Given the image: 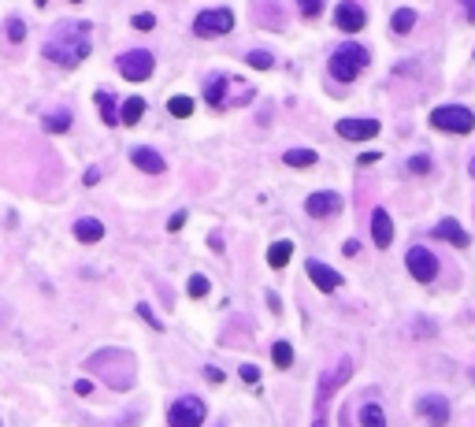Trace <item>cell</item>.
Masks as SVG:
<instances>
[{
	"label": "cell",
	"instance_id": "10",
	"mask_svg": "<svg viewBox=\"0 0 475 427\" xmlns=\"http://www.w3.org/2000/svg\"><path fill=\"white\" fill-rule=\"evenodd\" d=\"M334 23H338V30H345V34H356V30H364V23H368V15H364V8L356 4V0H342V4L334 8Z\"/></svg>",
	"mask_w": 475,
	"mask_h": 427
},
{
	"label": "cell",
	"instance_id": "16",
	"mask_svg": "<svg viewBox=\"0 0 475 427\" xmlns=\"http://www.w3.org/2000/svg\"><path fill=\"white\" fill-rule=\"evenodd\" d=\"M130 160H134V168H141L145 175H163V157L157 149H145V145H138V149H130Z\"/></svg>",
	"mask_w": 475,
	"mask_h": 427
},
{
	"label": "cell",
	"instance_id": "3",
	"mask_svg": "<svg viewBox=\"0 0 475 427\" xmlns=\"http://www.w3.org/2000/svg\"><path fill=\"white\" fill-rule=\"evenodd\" d=\"M253 93H257V89L245 86L242 78H212V82H208V89H205L208 104H212L216 112H223V108H238V104H249Z\"/></svg>",
	"mask_w": 475,
	"mask_h": 427
},
{
	"label": "cell",
	"instance_id": "23",
	"mask_svg": "<svg viewBox=\"0 0 475 427\" xmlns=\"http://www.w3.org/2000/svg\"><path fill=\"white\" fill-rule=\"evenodd\" d=\"M141 115H145V101H141V97H130V101L119 108V123H126V126L141 123Z\"/></svg>",
	"mask_w": 475,
	"mask_h": 427
},
{
	"label": "cell",
	"instance_id": "34",
	"mask_svg": "<svg viewBox=\"0 0 475 427\" xmlns=\"http://www.w3.org/2000/svg\"><path fill=\"white\" fill-rule=\"evenodd\" d=\"M152 26H157V15H152V12H138V15H134V30H145V34H149Z\"/></svg>",
	"mask_w": 475,
	"mask_h": 427
},
{
	"label": "cell",
	"instance_id": "11",
	"mask_svg": "<svg viewBox=\"0 0 475 427\" xmlns=\"http://www.w3.org/2000/svg\"><path fill=\"white\" fill-rule=\"evenodd\" d=\"M334 130L345 141H371L379 134V119H338Z\"/></svg>",
	"mask_w": 475,
	"mask_h": 427
},
{
	"label": "cell",
	"instance_id": "39",
	"mask_svg": "<svg viewBox=\"0 0 475 427\" xmlns=\"http://www.w3.org/2000/svg\"><path fill=\"white\" fill-rule=\"evenodd\" d=\"M382 157V152H360V157H356V163H360V168H368V163H375Z\"/></svg>",
	"mask_w": 475,
	"mask_h": 427
},
{
	"label": "cell",
	"instance_id": "46",
	"mask_svg": "<svg viewBox=\"0 0 475 427\" xmlns=\"http://www.w3.org/2000/svg\"><path fill=\"white\" fill-rule=\"evenodd\" d=\"M468 175L475 178V157H472V163H468Z\"/></svg>",
	"mask_w": 475,
	"mask_h": 427
},
{
	"label": "cell",
	"instance_id": "27",
	"mask_svg": "<svg viewBox=\"0 0 475 427\" xmlns=\"http://www.w3.org/2000/svg\"><path fill=\"white\" fill-rule=\"evenodd\" d=\"M194 108H197V104H194V97H182V93L167 101V112H171V115H178V119H189V115H194Z\"/></svg>",
	"mask_w": 475,
	"mask_h": 427
},
{
	"label": "cell",
	"instance_id": "13",
	"mask_svg": "<svg viewBox=\"0 0 475 427\" xmlns=\"http://www.w3.org/2000/svg\"><path fill=\"white\" fill-rule=\"evenodd\" d=\"M419 413H424V420L431 424V427H445L450 424V402H445L442 394H427V397H419Z\"/></svg>",
	"mask_w": 475,
	"mask_h": 427
},
{
	"label": "cell",
	"instance_id": "32",
	"mask_svg": "<svg viewBox=\"0 0 475 427\" xmlns=\"http://www.w3.org/2000/svg\"><path fill=\"white\" fill-rule=\"evenodd\" d=\"M253 63V67H260V71H271L275 67V60H271V52H264V49H257V52H249V56H245Z\"/></svg>",
	"mask_w": 475,
	"mask_h": 427
},
{
	"label": "cell",
	"instance_id": "28",
	"mask_svg": "<svg viewBox=\"0 0 475 427\" xmlns=\"http://www.w3.org/2000/svg\"><path fill=\"white\" fill-rule=\"evenodd\" d=\"M45 130L49 134H63V130H71V112H52V115H45Z\"/></svg>",
	"mask_w": 475,
	"mask_h": 427
},
{
	"label": "cell",
	"instance_id": "18",
	"mask_svg": "<svg viewBox=\"0 0 475 427\" xmlns=\"http://www.w3.org/2000/svg\"><path fill=\"white\" fill-rule=\"evenodd\" d=\"M435 234H438V238H442V242L456 245V249H464V245L472 242V238H468V231H464V227H461V220H453V216H445V220L435 227Z\"/></svg>",
	"mask_w": 475,
	"mask_h": 427
},
{
	"label": "cell",
	"instance_id": "36",
	"mask_svg": "<svg viewBox=\"0 0 475 427\" xmlns=\"http://www.w3.org/2000/svg\"><path fill=\"white\" fill-rule=\"evenodd\" d=\"M138 316H141V320H145V323H149V327H152V331H160V327H163V323L157 320V316H152V308H149V305H145V301L138 305Z\"/></svg>",
	"mask_w": 475,
	"mask_h": 427
},
{
	"label": "cell",
	"instance_id": "2",
	"mask_svg": "<svg viewBox=\"0 0 475 427\" xmlns=\"http://www.w3.org/2000/svg\"><path fill=\"white\" fill-rule=\"evenodd\" d=\"M89 368L104 371L108 386H115V390H126L134 383V360L123 349H100L97 357H89Z\"/></svg>",
	"mask_w": 475,
	"mask_h": 427
},
{
	"label": "cell",
	"instance_id": "1",
	"mask_svg": "<svg viewBox=\"0 0 475 427\" xmlns=\"http://www.w3.org/2000/svg\"><path fill=\"white\" fill-rule=\"evenodd\" d=\"M45 56L60 67H75L89 56V23H60L56 34L45 41Z\"/></svg>",
	"mask_w": 475,
	"mask_h": 427
},
{
	"label": "cell",
	"instance_id": "9",
	"mask_svg": "<svg viewBox=\"0 0 475 427\" xmlns=\"http://www.w3.org/2000/svg\"><path fill=\"white\" fill-rule=\"evenodd\" d=\"M405 264H408V275L416 279V283H435L438 275V257L427 245H413V249L405 253Z\"/></svg>",
	"mask_w": 475,
	"mask_h": 427
},
{
	"label": "cell",
	"instance_id": "5",
	"mask_svg": "<svg viewBox=\"0 0 475 427\" xmlns=\"http://www.w3.org/2000/svg\"><path fill=\"white\" fill-rule=\"evenodd\" d=\"M431 126L435 130H445V134H468L475 126V115L464 104H442L431 112Z\"/></svg>",
	"mask_w": 475,
	"mask_h": 427
},
{
	"label": "cell",
	"instance_id": "37",
	"mask_svg": "<svg viewBox=\"0 0 475 427\" xmlns=\"http://www.w3.org/2000/svg\"><path fill=\"white\" fill-rule=\"evenodd\" d=\"M238 376H242L245 383H260V368L257 365H242V368H238Z\"/></svg>",
	"mask_w": 475,
	"mask_h": 427
},
{
	"label": "cell",
	"instance_id": "45",
	"mask_svg": "<svg viewBox=\"0 0 475 427\" xmlns=\"http://www.w3.org/2000/svg\"><path fill=\"white\" fill-rule=\"evenodd\" d=\"M312 427H327V420H323V416H316V424Z\"/></svg>",
	"mask_w": 475,
	"mask_h": 427
},
{
	"label": "cell",
	"instance_id": "8",
	"mask_svg": "<svg viewBox=\"0 0 475 427\" xmlns=\"http://www.w3.org/2000/svg\"><path fill=\"white\" fill-rule=\"evenodd\" d=\"M152 67H157V56H152L149 49H134V52H123V56H119V75L126 82H145L152 75Z\"/></svg>",
	"mask_w": 475,
	"mask_h": 427
},
{
	"label": "cell",
	"instance_id": "40",
	"mask_svg": "<svg viewBox=\"0 0 475 427\" xmlns=\"http://www.w3.org/2000/svg\"><path fill=\"white\" fill-rule=\"evenodd\" d=\"M205 376L212 379V383H227V376H223V371H219V368H212V365L205 368Z\"/></svg>",
	"mask_w": 475,
	"mask_h": 427
},
{
	"label": "cell",
	"instance_id": "19",
	"mask_svg": "<svg viewBox=\"0 0 475 427\" xmlns=\"http://www.w3.org/2000/svg\"><path fill=\"white\" fill-rule=\"evenodd\" d=\"M75 238H78L82 245L100 242V238H104V223L93 220V216H86V220H75Z\"/></svg>",
	"mask_w": 475,
	"mask_h": 427
},
{
	"label": "cell",
	"instance_id": "12",
	"mask_svg": "<svg viewBox=\"0 0 475 427\" xmlns=\"http://www.w3.org/2000/svg\"><path fill=\"white\" fill-rule=\"evenodd\" d=\"M305 208H308V216H312V220H327V216L342 212V197H338L334 189H319V194H312L305 201Z\"/></svg>",
	"mask_w": 475,
	"mask_h": 427
},
{
	"label": "cell",
	"instance_id": "48",
	"mask_svg": "<svg viewBox=\"0 0 475 427\" xmlns=\"http://www.w3.org/2000/svg\"><path fill=\"white\" fill-rule=\"evenodd\" d=\"M38 4H41V8H45V0H38Z\"/></svg>",
	"mask_w": 475,
	"mask_h": 427
},
{
	"label": "cell",
	"instance_id": "14",
	"mask_svg": "<svg viewBox=\"0 0 475 427\" xmlns=\"http://www.w3.org/2000/svg\"><path fill=\"white\" fill-rule=\"evenodd\" d=\"M253 19H257L264 30H282V26H286V15H282L279 0H257V4H253Z\"/></svg>",
	"mask_w": 475,
	"mask_h": 427
},
{
	"label": "cell",
	"instance_id": "7",
	"mask_svg": "<svg viewBox=\"0 0 475 427\" xmlns=\"http://www.w3.org/2000/svg\"><path fill=\"white\" fill-rule=\"evenodd\" d=\"M205 413H208L205 402L189 394V397H178V402L167 408V424L171 427H200L205 424Z\"/></svg>",
	"mask_w": 475,
	"mask_h": 427
},
{
	"label": "cell",
	"instance_id": "33",
	"mask_svg": "<svg viewBox=\"0 0 475 427\" xmlns=\"http://www.w3.org/2000/svg\"><path fill=\"white\" fill-rule=\"evenodd\" d=\"M297 8H301L305 19H316V15L323 12V0H297Z\"/></svg>",
	"mask_w": 475,
	"mask_h": 427
},
{
	"label": "cell",
	"instance_id": "17",
	"mask_svg": "<svg viewBox=\"0 0 475 427\" xmlns=\"http://www.w3.org/2000/svg\"><path fill=\"white\" fill-rule=\"evenodd\" d=\"M371 238H375L379 249H386V245L394 242V223H390L386 208H375V212H371Z\"/></svg>",
	"mask_w": 475,
	"mask_h": 427
},
{
	"label": "cell",
	"instance_id": "43",
	"mask_svg": "<svg viewBox=\"0 0 475 427\" xmlns=\"http://www.w3.org/2000/svg\"><path fill=\"white\" fill-rule=\"evenodd\" d=\"M461 4H464V15H468V23L475 26V0H461Z\"/></svg>",
	"mask_w": 475,
	"mask_h": 427
},
{
	"label": "cell",
	"instance_id": "31",
	"mask_svg": "<svg viewBox=\"0 0 475 427\" xmlns=\"http://www.w3.org/2000/svg\"><path fill=\"white\" fill-rule=\"evenodd\" d=\"M186 290H189V297H205L208 290H212V283H208V275H189Z\"/></svg>",
	"mask_w": 475,
	"mask_h": 427
},
{
	"label": "cell",
	"instance_id": "20",
	"mask_svg": "<svg viewBox=\"0 0 475 427\" xmlns=\"http://www.w3.org/2000/svg\"><path fill=\"white\" fill-rule=\"evenodd\" d=\"M349 371H353V365H349V360H342V365H338L331 376L319 379V405H323L327 397H331V390H334L338 383H345V379H349Z\"/></svg>",
	"mask_w": 475,
	"mask_h": 427
},
{
	"label": "cell",
	"instance_id": "24",
	"mask_svg": "<svg viewBox=\"0 0 475 427\" xmlns=\"http://www.w3.org/2000/svg\"><path fill=\"white\" fill-rule=\"evenodd\" d=\"M290 257H294V242H275V245L268 249V264H271V268H286Z\"/></svg>",
	"mask_w": 475,
	"mask_h": 427
},
{
	"label": "cell",
	"instance_id": "22",
	"mask_svg": "<svg viewBox=\"0 0 475 427\" xmlns=\"http://www.w3.org/2000/svg\"><path fill=\"white\" fill-rule=\"evenodd\" d=\"M356 420H360V427H386V413H382V405L368 402V405H360Z\"/></svg>",
	"mask_w": 475,
	"mask_h": 427
},
{
	"label": "cell",
	"instance_id": "15",
	"mask_svg": "<svg viewBox=\"0 0 475 427\" xmlns=\"http://www.w3.org/2000/svg\"><path fill=\"white\" fill-rule=\"evenodd\" d=\"M308 279L319 286V294H334V290L342 286V275H338L331 264H323V260H308Z\"/></svg>",
	"mask_w": 475,
	"mask_h": 427
},
{
	"label": "cell",
	"instance_id": "44",
	"mask_svg": "<svg viewBox=\"0 0 475 427\" xmlns=\"http://www.w3.org/2000/svg\"><path fill=\"white\" fill-rule=\"evenodd\" d=\"M360 253V242H345V257H356Z\"/></svg>",
	"mask_w": 475,
	"mask_h": 427
},
{
	"label": "cell",
	"instance_id": "35",
	"mask_svg": "<svg viewBox=\"0 0 475 427\" xmlns=\"http://www.w3.org/2000/svg\"><path fill=\"white\" fill-rule=\"evenodd\" d=\"M408 171H413V175H427V171H431V157H413L408 160Z\"/></svg>",
	"mask_w": 475,
	"mask_h": 427
},
{
	"label": "cell",
	"instance_id": "4",
	"mask_svg": "<svg viewBox=\"0 0 475 427\" xmlns=\"http://www.w3.org/2000/svg\"><path fill=\"white\" fill-rule=\"evenodd\" d=\"M371 63V52L364 45H342L331 56V78L334 82H353L364 67Z\"/></svg>",
	"mask_w": 475,
	"mask_h": 427
},
{
	"label": "cell",
	"instance_id": "41",
	"mask_svg": "<svg viewBox=\"0 0 475 427\" xmlns=\"http://www.w3.org/2000/svg\"><path fill=\"white\" fill-rule=\"evenodd\" d=\"M75 390H78L82 397H86V394H93V383H89V379H78V383H75Z\"/></svg>",
	"mask_w": 475,
	"mask_h": 427
},
{
	"label": "cell",
	"instance_id": "42",
	"mask_svg": "<svg viewBox=\"0 0 475 427\" xmlns=\"http://www.w3.org/2000/svg\"><path fill=\"white\" fill-rule=\"evenodd\" d=\"M182 223H186V212H175V216H171V231H182Z\"/></svg>",
	"mask_w": 475,
	"mask_h": 427
},
{
	"label": "cell",
	"instance_id": "26",
	"mask_svg": "<svg viewBox=\"0 0 475 427\" xmlns=\"http://www.w3.org/2000/svg\"><path fill=\"white\" fill-rule=\"evenodd\" d=\"M390 26H394V34H408L416 26V12H413V8H397L394 19H390Z\"/></svg>",
	"mask_w": 475,
	"mask_h": 427
},
{
	"label": "cell",
	"instance_id": "6",
	"mask_svg": "<svg viewBox=\"0 0 475 427\" xmlns=\"http://www.w3.org/2000/svg\"><path fill=\"white\" fill-rule=\"evenodd\" d=\"M234 30V12L231 8H208L194 19V34L197 38H223Z\"/></svg>",
	"mask_w": 475,
	"mask_h": 427
},
{
	"label": "cell",
	"instance_id": "29",
	"mask_svg": "<svg viewBox=\"0 0 475 427\" xmlns=\"http://www.w3.org/2000/svg\"><path fill=\"white\" fill-rule=\"evenodd\" d=\"M271 360H275V368H290V365H294V346H290V342H275Z\"/></svg>",
	"mask_w": 475,
	"mask_h": 427
},
{
	"label": "cell",
	"instance_id": "38",
	"mask_svg": "<svg viewBox=\"0 0 475 427\" xmlns=\"http://www.w3.org/2000/svg\"><path fill=\"white\" fill-rule=\"evenodd\" d=\"M82 183H86V186H97V183H100V168H86V175H82Z\"/></svg>",
	"mask_w": 475,
	"mask_h": 427
},
{
	"label": "cell",
	"instance_id": "30",
	"mask_svg": "<svg viewBox=\"0 0 475 427\" xmlns=\"http://www.w3.org/2000/svg\"><path fill=\"white\" fill-rule=\"evenodd\" d=\"M4 38H8V45H19L26 38V23L23 19H8L4 23Z\"/></svg>",
	"mask_w": 475,
	"mask_h": 427
},
{
	"label": "cell",
	"instance_id": "25",
	"mask_svg": "<svg viewBox=\"0 0 475 427\" xmlns=\"http://www.w3.org/2000/svg\"><path fill=\"white\" fill-rule=\"evenodd\" d=\"M282 163H286V168H312L316 152L312 149H286L282 152Z\"/></svg>",
	"mask_w": 475,
	"mask_h": 427
},
{
	"label": "cell",
	"instance_id": "47",
	"mask_svg": "<svg viewBox=\"0 0 475 427\" xmlns=\"http://www.w3.org/2000/svg\"><path fill=\"white\" fill-rule=\"evenodd\" d=\"M71 4H82V0H71Z\"/></svg>",
	"mask_w": 475,
	"mask_h": 427
},
{
	"label": "cell",
	"instance_id": "21",
	"mask_svg": "<svg viewBox=\"0 0 475 427\" xmlns=\"http://www.w3.org/2000/svg\"><path fill=\"white\" fill-rule=\"evenodd\" d=\"M93 101H97V112H100V119H104L108 126H115V123H119V112H115V97L108 93V89H97V93H93Z\"/></svg>",
	"mask_w": 475,
	"mask_h": 427
}]
</instances>
